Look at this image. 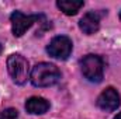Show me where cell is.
<instances>
[{
    "label": "cell",
    "instance_id": "6da1fadb",
    "mask_svg": "<svg viewBox=\"0 0 121 119\" xmlns=\"http://www.w3.org/2000/svg\"><path fill=\"white\" fill-rule=\"evenodd\" d=\"M60 79L59 69L52 63H38L32 67L31 83L34 87H51Z\"/></svg>",
    "mask_w": 121,
    "mask_h": 119
},
{
    "label": "cell",
    "instance_id": "7a4b0ae2",
    "mask_svg": "<svg viewBox=\"0 0 121 119\" xmlns=\"http://www.w3.org/2000/svg\"><path fill=\"white\" fill-rule=\"evenodd\" d=\"M7 70L13 81L18 86H23L28 80V76H30L28 60L18 53H13L7 58Z\"/></svg>",
    "mask_w": 121,
    "mask_h": 119
},
{
    "label": "cell",
    "instance_id": "3957f363",
    "mask_svg": "<svg viewBox=\"0 0 121 119\" xmlns=\"http://www.w3.org/2000/svg\"><path fill=\"white\" fill-rule=\"evenodd\" d=\"M80 69L85 76L91 83H100L103 80L104 73V64L100 56L97 55H86L80 60Z\"/></svg>",
    "mask_w": 121,
    "mask_h": 119
},
{
    "label": "cell",
    "instance_id": "277c9868",
    "mask_svg": "<svg viewBox=\"0 0 121 119\" xmlns=\"http://www.w3.org/2000/svg\"><path fill=\"white\" fill-rule=\"evenodd\" d=\"M45 17L42 14H23L21 11H14L11 16H10V21H11V31H13V35L14 36H23L26 34V31L30 30L31 27L44 20Z\"/></svg>",
    "mask_w": 121,
    "mask_h": 119
},
{
    "label": "cell",
    "instance_id": "5b68a950",
    "mask_svg": "<svg viewBox=\"0 0 121 119\" xmlns=\"http://www.w3.org/2000/svg\"><path fill=\"white\" fill-rule=\"evenodd\" d=\"M73 49V44L70 41V38H68L66 35H58L55 38H52V41L48 44L47 46V53L55 59L59 60H66Z\"/></svg>",
    "mask_w": 121,
    "mask_h": 119
},
{
    "label": "cell",
    "instance_id": "8992f818",
    "mask_svg": "<svg viewBox=\"0 0 121 119\" xmlns=\"http://www.w3.org/2000/svg\"><path fill=\"white\" fill-rule=\"evenodd\" d=\"M97 107L103 111H107V112H111V111H116L121 104V97L118 94V91L113 87H107L99 97H97V101H96Z\"/></svg>",
    "mask_w": 121,
    "mask_h": 119
},
{
    "label": "cell",
    "instance_id": "52a82bcc",
    "mask_svg": "<svg viewBox=\"0 0 121 119\" xmlns=\"http://www.w3.org/2000/svg\"><path fill=\"white\" fill-rule=\"evenodd\" d=\"M104 13H99V11H89L86 13L80 21H79V28L83 31V34L86 35H91L94 32H97L100 28V20L101 16Z\"/></svg>",
    "mask_w": 121,
    "mask_h": 119
},
{
    "label": "cell",
    "instance_id": "ba28073f",
    "mask_svg": "<svg viewBox=\"0 0 121 119\" xmlns=\"http://www.w3.org/2000/svg\"><path fill=\"white\" fill-rule=\"evenodd\" d=\"M49 101L42 97H31L26 101V111L31 115H42L49 109Z\"/></svg>",
    "mask_w": 121,
    "mask_h": 119
},
{
    "label": "cell",
    "instance_id": "9c48e42d",
    "mask_svg": "<svg viewBox=\"0 0 121 119\" xmlns=\"http://www.w3.org/2000/svg\"><path fill=\"white\" fill-rule=\"evenodd\" d=\"M85 1L83 0H58L56 7L66 16H75L78 11L83 7Z\"/></svg>",
    "mask_w": 121,
    "mask_h": 119
},
{
    "label": "cell",
    "instance_id": "30bf717a",
    "mask_svg": "<svg viewBox=\"0 0 121 119\" xmlns=\"http://www.w3.org/2000/svg\"><path fill=\"white\" fill-rule=\"evenodd\" d=\"M0 119H18V112L14 108H7L0 112Z\"/></svg>",
    "mask_w": 121,
    "mask_h": 119
},
{
    "label": "cell",
    "instance_id": "8fae6325",
    "mask_svg": "<svg viewBox=\"0 0 121 119\" xmlns=\"http://www.w3.org/2000/svg\"><path fill=\"white\" fill-rule=\"evenodd\" d=\"M113 119H121V112H120V114H117V115H116Z\"/></svg>",
    "mask_w": 121,
    "mask_h": 119
},
{
    "label": "cell",
    "instance_id": "7c38bea8",
    "mask_svg": "<svg viewBox=\"0 0 121 119\" xmlns=\"http://www.w3.org/2000/svg\"><path fill=\"white\" fill-rule=\"evenodd\" d=\"M1 52H3V46H1V44H0V55H1Z\"/></svg>",
    "mask_w": 121,
    "mask_h": 119
},
{
    "label": "cell",
    "instance_id": "4fadbf2b",
    "mask_svg": "<svg viewBox=\"0 0 121 119\" xmlns=\"http://www.w3.org/2000/svg\"><path fill=\"white\" fill-rule=\"evenodd\" d=\"M120 20H121V11H120Z\"/></svg>",
    "mask_w": 121,
    "mask_h": 119
}]
</instances>
